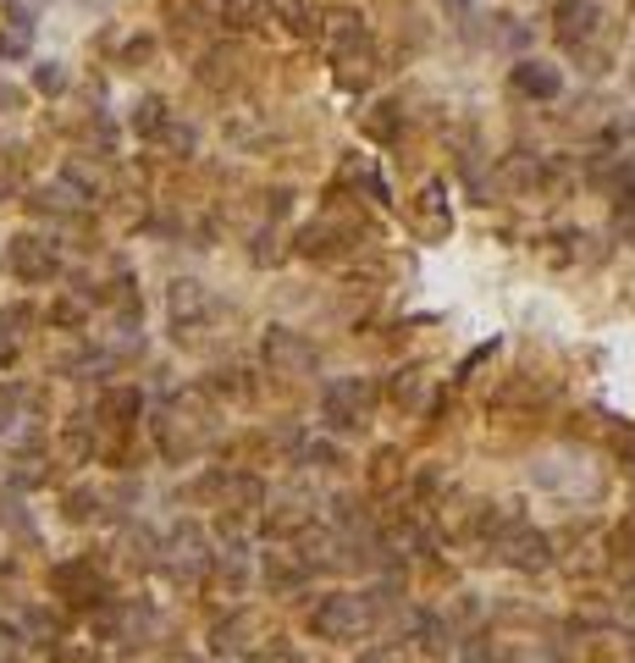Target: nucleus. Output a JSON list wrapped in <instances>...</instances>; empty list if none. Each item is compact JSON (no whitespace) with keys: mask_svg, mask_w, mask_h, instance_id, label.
Masks as SVG:
<instances>
[{"mask_svg":"<svg viewBox=\"0 0 635 663\" xmlns=\"http://www.w3.org/2000/svg\"><path fill=\"white\" fill-rule=\"evenodd\" d=\"M553 28L570 50H591L602 34H608V12L597 7V0H559L553 12Z\"/></svg>","mask_w":635,"mask_h":663,"instance_id":"1","label":"nucleus"},{"mask_svg":"<svg viewBox=\"0 0 635 663\" xmlns=\"http://www.w3.org/2000/svg\"><path fill=\"white\" fill-rule=\"evenodd\" d=\"M508 83H514V95H525V100H559L564 95V72L541 67V61H514Z\"/></svg>","mask_w":635,"mask_h":663,"instance_id":"2","label":"nucleus"},{"mask_svg":"<svg viewBox=\"0 0 635 663\" xmlns=\"http://www.w3.org/2000/svg\"><path fill=\"white\" fill-rule=\"evenodd\" d=\"M12 272L17 277H56V249L45 238H12Z\"/></svg>","mask_w":635,"mask_h":663,"instance_id":"3","label":"nucleus"},{"mask_svg":"<svg viewBox=\"0 0 635 663\" xmlns=\"http://www.w3.org/2000/svg\"><path fill=\"white\" fill-rule=\"evenodd\" d=\"M28 45H34V17L12 12V23L0 28V56H28Z\"/></svg>","mask_w":635,"mask_h":663,"instance_id":"4","label":"nucleus"},{"mask_svg":"<svg viewBox=\"0 0 635 663\" xmlns=\"http://www.w3.org/2000/svg\"><path fill=\"white\" fill-rule=\"evenodd\" d=\"M348 178H354V183H359V189H366V194H371V200H382V205H387V200H393V189H387V178H382V172H376V166H371V160H354V166H348Z\"/></svg>","mask_w":635,"mask_h":663,"instance_id":"5","label":"nucleus"},{"mask_svg":"<svg viewBox=\"0 0 635 663\" xmlns=\"http://www.w3.org/2000/svg\"><path fill=\"white\" fill-rule=\"evenodd\" d=\"M34 83H39L45 95H61V89H67V72H61V61H45V67L34 72Z\"/></svg>","mask_w":635,"mask_h":663,"instance_id":"6","label":"nucleus"},{"mask_svg":"<svg viewBox=\"0 0 635 663\" xmlns=\"http://www.w3.org/2000/svg\"><path fill=\"white\" fill-rule=\"evenodd\" d=\"M442 7H447V17H453V23H470V12H476V0H442Z\"/></svg>","mask_w":635,"mask_h":663,"instance_id":"7","label":"nucleus"},{"mask_svg":"<svg viewBox=\"0 0 635 663\" xmlns=\"http://www.w3.org/2000/svg\"><path fill=\"white\" fill-rule=\"evenodd\" d=\"M0 106H12V89H0Z\"/></svg>","mask_w":635,"mask_h":663,"instance_id":"8","label":"nucleus"}]
</instances>
